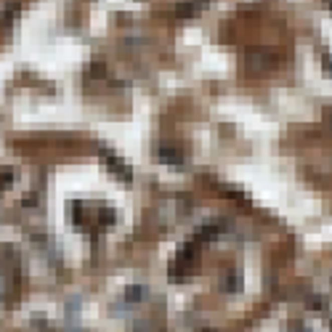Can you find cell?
<instances>
[{"instance_id":"1","label":"cell","mask_w":332,"mask_h":332,"mask_svg":"<svg viewBox=\"0 0 332 332\" xmlns=\"http://www.w3.org/2000/svg\"><path fill=\"white\" fill-rule=\"evenodd\" d=\"M104 160H106V165H109V168H112L123 181H131V168H128V165H123V160H117L112 152H104Z\"/></svg>"},{"instance_id":"2","label":"cell","mask_w":332,"mask_h":332,"mask_svg":"<svg viewBox=\"0 0 332 332\" xmlns=\"http://www.w3.org/2000/svg\"><path fill=\"white\" fill-rule=\"evenodd\" d=\"M160 160L168 162V165H181L183 157H181L178 149H173V146H160Z\"/></svg>"},{"instance_id":"3","label":"cell","mask_w":332,"mask_h":332,"mask_svg":"<svg viewBox=\"0 0 332 332\" xmlns=\"http://www.w3.org/2000/svg\"><path fill=\"white\" fill-rule=\"evenodd\" d=\"M128 290H131V292H125V298H131V300H138V298H141V287H128Z\"/></svg>"},{"instance_id":"4","label":"cell","mask_w":332,"mask_h":332,"mask_svg":"<svg viewBox=\"0 0 332 332\" xmlns=\"http://www.w3.org/2000/svg\"><path fill=\"white\" fill-rule=\"evenodd\" d=\"M178 14L181 16H191L194 14V6H178Z\"/></svg>"},{"instance_id":"5","label":"cell","mask_w":332,"mask_h":332,"mask_svg":"<svg viewBox=\"0 0 332 332\" xmlns=\"http://www.w3.org/2000/svg\"><path fill=\"white\" fill-rule=\"evenodd\" d=\"M324 67L332 69V56H329V53H324Z\"/></svg>"},{"instance_id":"6","label":"cell","mask_w":332,"mask_h":332,"mask_svg":"<svg viewBox=\"0 0 332 332\" xmlns=\"http://www.w3.org/2000/svg\"><path fill=\"white\" fill-rule=\"evenodd\" d=\"M329 3H332V0H329Z\"/></svg>"}]
</instances>
